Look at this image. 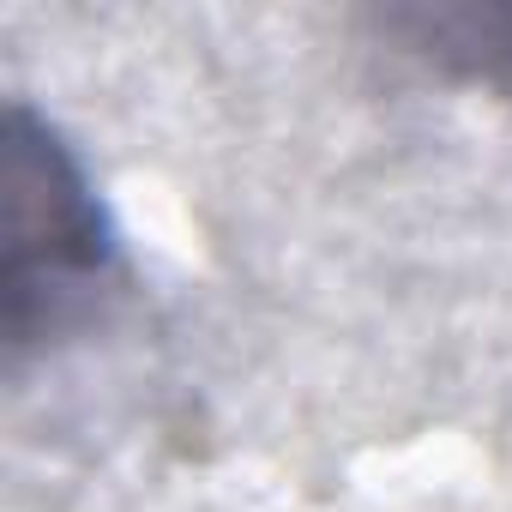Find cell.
I'll list each match as a JSON object with an SVG mask.
<instances>
[{
	"label": "cell",
	"mask_w": 512,
	"mask_h": 512,
	"mask_svg": "<svg viewBox=\"0 0 512 512\" xmlns=\"http://www.w3.org/2000/svg\"><path fill=\"white\" fill-rule=\"evenodd\" d=\"M115 272V229L79 151L31 109H7V350L25 356L91 314Z\"/></svg>",
	"instance_id": "6da1fadb"
},
{
	"label": "cell",
	"mask_w": 512,
	"mask_h": 512,
	"mask_svg": "<svg viewBox=\"0 0 512 512\" xmlns=\"http://www.w3.org/2000/svg\"><path fill=\"white\" fill-rule=\"evenodd\" d=\"M398 25L422 31V55H440L476 79H512V13H416Z\"/></svg>",
	"instance_id": "7a4b0ae2"
}]
</instances>
